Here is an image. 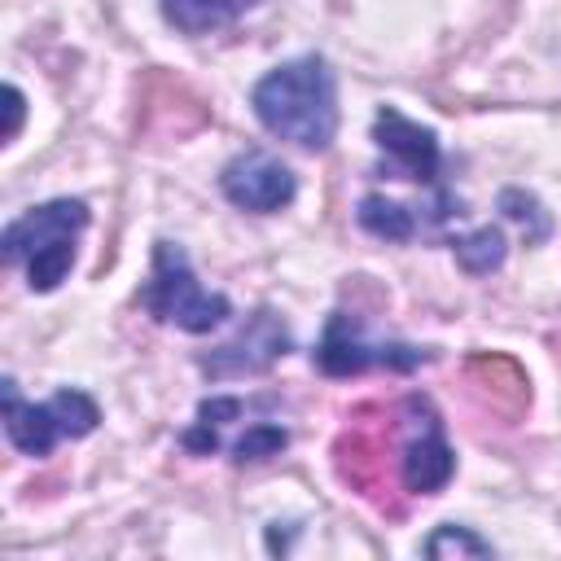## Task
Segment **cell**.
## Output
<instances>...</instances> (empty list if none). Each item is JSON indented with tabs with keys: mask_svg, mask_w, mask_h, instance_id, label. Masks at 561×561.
Returning a JSON list of instances; mask_svg holds the SVG:
<instances>
[{
	"mask_svg": "<svg viewBox=\"0 0 561 561\" xmlns=\"http://www.w3.org/2000/svg\"><path fill=\"white\" fill-rule=\"evenodd\" d=\"M250 101H254L259 123L272 136L307 153L329 149L337 136V92H333V70L324 66V57H298V61L276 66L272 75L259 79Z\"/></svg>",
	"mask_w": 561,
	"mask_h": 561,
	"instance_id": "1",
	"label": "cell"
},
{
	"mask_svg": "<svg viewBox=\"0 0 561 561\" xmlns=\"http://www.w3.org/2000/svg\"><path fill=\"white\" fill-rule=\"evenodd\" d=\"M451 250H456V263H460L469 276H486V272H495V267L504 263V232L486 224V228H478V232H469V237H456Z\"/></svg>",
	"mask_w": 561,
	"mask_h": 561,
	"instance_id": "14",
	"label": "cell"
},
{
	"mask_svg": "<svg viewBox=\"0 0 561 561\" xmlns=\"http://www.w3.org/2000/svg\"><path fill=\"white\" fill-rule=\"evenodd\" d=\"M145 307L149 316L180 324L184 333H210L219 320H228V298L206 294L188 267V254L171 241L153 245V276L145 285Z\"/></svg>",
	"mask_w": 561,
	"mask_h": 561,
	"instance_id": "5",
	"label": "cell"
},
{
	"mask_svg": "<svg viewBox=\"0 0 561 561\" xmlns=\"http://www.w3.org/2000/svg\"><path fill=\"white\" fill-rule=\"evenodd\" d=\"M4 114H9V123H4V140H13L18 127H22V114H26V101H22V92H18L13 83L4 88Z\"/></svg>",
	"mask_w": 561,
	"mask_h": 561,
	"instance_id": "19",
	"label": "cell"
},
{
	"mask_svg": "<svg viewBox=\"0 0 561 561\" xmlns=\"http://www.w3.org/2000/svg\"><path fill=\"white\" fill-rule=\"evenodd\" d=\"M219 188H224V197H228L232 206L254 210V215H272V210H280V206H289L294 193H298L294 171H289L280 158L263 153V149L237 153V158L224 167Z\"/></svg>",
	"mask_w": 561,
	"mask_h": 561,
	"instance_id": "10",
	"label": "cell"
},
{
	"mask_svg": "<svg viewBox=\"0 0 561 561\" xmlns=\"http://www.w3.org/2000/svg\"><path fill=\"white\" fill-rule=\"evenodd\" d=\"M289 447V434L280 430V425H250L237 443H232V460H267V456H276V451H285Z\"/></svg>",
	"mask_w": 561,
	"mask_h": 561,
	"instance_id": "18",
	"label": "cell"
},
{
	"mask_svg": "<svg viewBox=\"0 0 561 561\" xmlns=\"http://www.w3.org/2000/svg\"><path fill=\"white\" fill-rule=\"evenodd\" d=\"M206 123H210V105L175 75L153 66L136 79V140L167 145L202 131Z\"/></svg>",
	"mask_w": 561,
	"mask_h": 561,
	"instance_id": "6",
	"label": "cell"
},
{
	"mask_svg": "<svg viewBox=\"0 0 561 561\" xmlns=\"http://www.w3.org/2000/svg\"><path fill=\"white\" fill-rule=\"evenodd\" d=\"M359 228L373 232V237H386V241H408V237H412V215H408L399 202L368 193V197L359 202Z\"/></svg>",
	"mask_w": 561,
	"mask_h": 561,
	"instance_id": "15",
	"label": "cell"
},
{
	"mask_svg": "<svg viewBox=\"0 0 561 561\" xmlns=\"http://www.w3.org/2000/svg\"><path fill=\"white\" fill-rule=\"evenodd\" d=\"M421 359H430V351H421V346H403V342H364V337H359V320L346 316V311H337V316L329 320L324 342L316 346V364H320V373H329V377H355V373H364V368H399V373H408V368H416Z\"/></svg>",
	"mask_w": 561,
	"mask_h": 561,
	"instance_id": "7",
	"label": "cell"
},
{
	"mask_svg": "<svg viewBox=\"0 0 561 561\" xmlns=\"http://www.w3.org/2000/svg\"><path fill=\"white\" fill-rule=\"evenodd\" d=\"M285 351H289V329H285V320H280L272 307H259V311L237 329V337H228L224 346H215L210 355H202V373L215 377V381H228V377H259V373H267Z\"/></svg>",
	"mask_w": 561,
	"mask_h": 561,
	"instance_id": "8",
	"label": "cell"
},
{
	"mask_svg": "<svg viewBox=\"0 0 561 561\" xmlns=\"http://www.w3.org/2000/svg\"><path fill=\"white\" fill-rule=\"evenodd\" d=\"M237 412H241V399H206L197 408L202 421H224V416H237Z\"/></svg>",
	"mask_w": 561,
	"mask_h": 561,
	"instance_id": "20",
	"label": "cell"
},
{
	"mask_svg": "<svg viewBox=\"0 0 561 561\" xmlns=\"http://www.w3.org/2000/svg\"><path fill=\"white\" fill-rule=\"evenodd\" d=\"M425 552H430L434 561H443V557H491V543L478 539L469 526H438V530L430 535Z\"/></svg>",
	"mask_w": 561,
	"mask_h": 561,
	"instance_id": "16",
	"label": "cell"
},
{
	"mask_svg": "<svg viewBox=\"0 0 561 561\" xmlns=\"http://www.w3.org/2000/svg\"><path fill=\"white\" fill-rule=\"evenodd\" d=\"M500 210L526 228V241H543L548 228H552L548 215L539 210V202H535L530 193H522V188H504V193H500Z\"/></svg>",
	"mask_w": 561,
	"mask_h": 561,
	"instance_id": "17",
	"label": "cell"
},
{
	"mask_svg": "<svg viewBox=\"0 0 561 561\" xmlns=\"http://www.w3.org/2000/svg\"><path fill=\"white\" fill-rule=\"evenodd\" d=\"M403 412L412 416V438L403 443V456H399V478L408 491H421V495H434L447 486V478L456 473V456L443 438V421L434 412L430 399L421 394H408L403 399Z\"/></svg>",
	"mask_w": 561,
	"mask_h": 561,
	"instance_id": "9",
	"label": "cell"
},
{
	"mask_svg": "<svg viewBox=\"0 0 561 561\" xmlns=\"http://www.w3.org/2000/svg\"><path fill=\"white\" fill-rule=\"evenodd\" d=\"M0 399H4V434L26 456H48L57 438H83L101 421L96 403L83 390H57L48 403H22L18 381L4 377Z\"/></svg>",
	"mask_w": 561,
	"mask_h": 561,
	"instance_id": "4",
	"label": "cell"
},
{
	"mask_svg": "<svg viewBox=\"0 0 561 561\" xmlns=\"http://www.w3.org/2000/svg\"><path fill=\"white\" fill-rule=\"evenodd\" d=\"M254 0H162V13L184 35H206L219 26H232Z\"/></svg>",
	"mask_w": 561,
	"mask_h": 561,
	"instance_id": "13",
	"label": "cell"
},
{
	"mask_svg": "<svg viewBox=\"0 0 561 561\" xmlns=\"http://www.w3.org/2000/svg\"><path fill=\"white\" fill-rule=\"evenodd\" d=\"M394 412L381 403H364L351 412V425L333 438V469L337 478L364 495L381 517H403L399 482L390 469V443H394Z\"/></svg>",
	"mask_w": 561,
	"mask_h": 561,
	"instance_id": "3",
	"label": "cell"
},
{
	"mask_svg": "<svg viewBox=\"0 0 561 561\" xmlns=\"http://www.w3.org/2000/svg\"><path fill=\"white\" fill-rule=\"evenodd\" d=\"M83 228H88V206L75 197H57L48 206H35L4 228V237H0L4 263H22L26 285L35 294H48L75 267V237Z\"/></svg>",
	"mask_w": 561,
	"mask_h": 561,
	"instance_id": "2",
	"label": "cell"
},
{
	"mask_svg": "<svg viewBox=\"0 0 561 561\" xmlns=\"http://www.w3.org/2000/svg\"><path fill=\"white\" fill-rule=\"evenodd\" d=\"M465 381L473 386V394L500 416V421H522L530 408V377L513 355L500 351H482L465 359Z\"/></svg>",
	"mask_w": 561,
	"mask_h": 561,
	"instance_id": "11",
	"label": "cell"
},
{
	"mask_svg": "<svg viewBox=\"0 0 561 561\" xmlns=\"http://www.w3.org/2000/svg\"><path fill=\"white\" fill-rule=\"evenodd\" d=\"M373 140L403 171V180H434L438 175V140H434V131L412 123V118H403L399 110H390V105L377 110Z\"/></svg>",
	"mask_w": 561,
	"mask_h": 561,
	"instance_id": "12",
	"label": "cell"
}]
</instances>
